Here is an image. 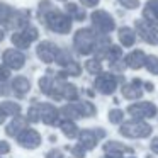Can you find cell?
Masks as SVG:
<instances>
[{
  "label": "cell",
  "instance_id": "cell-6",
  "mask_svg": "<svg viewBox=\"0 0 158 158\" xmlns=\"http://www.w3.org/2000/svg\"><path fill=\"white\" fill-rule=\"evenodd\" d=\"M48 158H61V155L58 151H51V155H48Z\"/></svg>",
  "mask_w": 158,
  "mask_h": 158
},
{
  "label": "cell",
  "instance_id": "cell-1",
  "mask_svg": "<svg viewBox=\"0 0 158 158\" xmlns=\"http://www.w3.org/2000/svg\"><path fill=\"white\" fill-rule=\"evenodd\" d=\"M19 143L27 146V148H34L39 144V134L36 133V131H26V133L19 138Z\"/></svg>",
  "mask_w": 158,
  "mask_h": 158
},
{
  "label": "cell",
  "instance_id": "cell-4",
  "mask_svg": "<svg viewBox=\"0 0 158 158\" xmlns=\"http://www.w3.org/2000/svg\"><path fill=\"white\" fill-rule=\"evenodd\" d=\"M0 109H4L7 114H14L19 110V106L17 104H12V102H4L2 106H0Z\"/></svg>",
  "mask_w": 158,
  "mask_h": 158
},
{
  "label": "cell",
  "instance_id": "cell-2",
  "mask_svg": "<svg viewBox=\"0 0 158 158\" xmlns=\"http://www.w3.org/2000/svg\"><path fill=\"white\" fill-rule=\"evenodd\" d=\"M4 56H5V63L9 66H12V68H21L22 63H24V56L15 51H5Z\"/></svg>",
  "mask_w": 158,
  "mask_h": 158
},
{
  "label": "cell",
  "instance_id": "cell-7",
  "mask_svg": "<svg viewBox=\"0 0 158 158\" xmlns=\"http://www.w3.org/2000/svg\"><path fill=\"white\" fill-rule=\"evenodd\" d=\"M2 121H4V116H2V112H0V123H2Z\"/></svg>",
  "mask_w": 158,
  "mask_h": 158
},
{
  "label": "cell",
  "instance_id": "cell-5",
  "mask_svg": "<svg viewBox=\"0 0 158 158\" xmlns=\"http://www.w3.org/2000/svg\"><path fill=\"white\" fill-rule=\"evenodd\" d=\"M9 151V144L7 143H0V153H7Z\"/></svg>",
  "mask_w": 158,
  "mask_h": 158
},
{
  "label": "cell",
  "instance_id": "cell-3",
  "mask_svg": "<svg viewBox=\"0 0 158 158\" xmlns=\"http://www.w3.org/2000/svg\"><path fill=\"white\" fill-rule=\"evenodd\" d=\"M14 89L17 90V92H21V94H24L26 90H29V82L26 78H15L14 80Z\"/></svg>",
  "mask_w": 158,
  "mask_h": 158
}]
</instances>
